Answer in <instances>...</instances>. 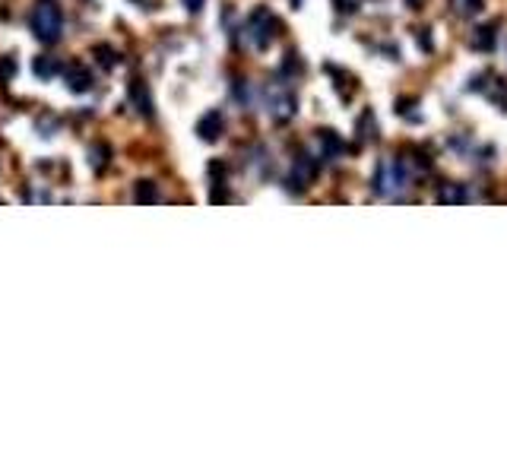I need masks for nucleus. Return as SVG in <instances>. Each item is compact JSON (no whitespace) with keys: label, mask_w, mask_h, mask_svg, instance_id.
I'll return each mask as SVG.
<instances>
[{"label":"nucleus","mask_w":507,"mask_h":475,"mask_svg":"<svg viewBox=\"0 0 507 475\" xmlns=\"http://www.w3.org/2000/svg\"><path fill=\"white\" fill-rule=\"evenodd\" d=\"M32 35L42 42V45H54L64 32V13H60L57 0H38L35 7H32Z\"/></svg>","instance_id":"nucleus-1"},{"label":"nucleus","mask_w":507,"mask_h":475,"mask_svg":"<svg viewBox=\"0 0 507 475\" xmlns=\"http://www.w3.org/2000/svg\"><path fill=\"white\" fill-rule=\"evenodd\" d=\"M64 80H67V86L73 92H89V86H92L89 70H82L80 64H70V67L64 70Z\"/></svg>","instance_id":"nucleus-4"},{"label":"nucleus","mask_w":507,"mask_h":475,"mask_svg":"<svg viewBox=\"0 0 507 475\" xmlns=\"http://www.w3.org/2000/svg\"><path fill=\"white\" fill-rule=\"evenodd\" d=\"M96 57H98V64H102V67H114V64H118V54H114L112 48H105V45L96 48Z\"/></svg>","instance_id":"nucleus-10"},{"label":"nucleus","mask_w":507,"mask_h":475,"mask_svg":"<svg viewBox=\"0 0 507 475\" xmlns=\"http://www.w3.org/2000/svg\"><path fill=\"white\" fill-rule=\"evenodd\" d=\"M336 10H343V13H355L358 0H336Z\"/></svg>","instance_id":"nucleus-12"},{"label":"nucleus","mask_w":507,"mask_h":475,"mask_svg":"<svg viewBox=\"0 0 507 475\" xmlns=\"http://www.w3.org/2000/svg\"><path fill=\"white\" fill-rule=\"evenodd\" d=\"M130 102L136 105V111L140 114H146V118L152 114V98H150V92H146V86H143L140 80L130 82Z\"/></svg>","instance_id":"nucleus-5"},{"label":"nucleus","mask_w":507,"mask_h":475,"mask_svg":"<svg viewBox=\"0 0 507 475\" xmlns=\"http://www.w3.org/2000/svg\"><path fill=\"white\" fill-rule=\"evenodd\" d=\"M276 29H279V23H276V16L269 13V10H254L251 13V19H247V32H251V38H254V45L257 48H267L273 38H276Z\"/></svg>","instance_id":"nucleus-2"},{"label":"nucleus","mask_w":507,"mask_h":475,"mask_svg":"<svg viewBox=\"0 0 507 475\" xmlns=\"http://www.w3.org/2000/svg\"><path fill=\"white\" fill-rule=\"evenodd\" d=\"M482 10V0H466V13H479Z\"/></svg>","instance_id":"nucleus-14"},{"label":"nucleus","mask_w":507,"mask_h":475,"mask_svg":"<svg viewBox=\"0 0 507 475\" xmlns=\"http://www.w3.org/2000/svg\"><path fill=\"white\" fill-rule=\"evenodd\" d=\"M136 200H140V203L159 200V193H156V187H152V181H140V184H136Z\"/></svg>","instance_id":"nucleus-9"},{"label":"nucleus","mask_w":507,"mask_h":475,"mask_svg":"<svg viewBox=\"0 0 507 475\" xmlns=\"http://www.w3.org/2000/svg\"><path fill=\"white\" fill-rule=\"evenodd\" d=\"M0 73H13V60H7V64H0Z\"/></svg>","instance_id":"nucleus-15"},{"label":"nucleus","mask_w":507,"mask_h":475,"mask_svg":"<svg viewBox=\"0 0 507 475\" xmlns=\"http://www.w3.org/2000/svg\"><path fill=\"white\" fill-rule=\"evenodd\" d=\"M222 130H225V120H222V114H219V111L203 114L200 124H197V134H200V140H206V143L219 140V136H222Z\"/></svg>","instance_id":"nucleus-3"},{"label":"nucleus","mask_w":507,"mask_h":475,"mask_svg":"<svg viewBox=\"0 0 507 475\" xmlns=\"http://www.w3.org/2000/svg\"><path fill=\"white\" fill-rule=\"evenodd\" d=\"M317 140H321L323 156H327V159H336L339 152H343V143H339V136H336L333 130H321V134H317Z\"/></svg>","instance_id":"nucleus-7"},{"label":"nucleus","mask_w":507,"mask_h":475,"mask_svg":"<svg viewBox=\"0 0 507 475\" xmlns=\"http://www.w3.org/2000/svg\"><path fill=\"white\" fill-rule=\"evenodd\" d=\"M203 3H206V0H184V7L190 10V13H200V10H203Z\"/></svg>","instance_id":"nucleus-13"},{"label":"nucleus","mask_w":507,"mask_h":475,"mask_svg":"<svg viewBox=\"0 0 507 475\" xmlns=\"http://www.w3.org/2000/svg\"><path fill=\"white\" fill-rule=\"evenodd\" d=\"M470 45L479 48V51H492L495 48V26H479V29L472 32Z\"/></svg>","instance_id":"nucleus-6"},{"label":"nucleus","mask_w":507,"mask_h":475,"mask_svg":"<svg viewBox=\"0 0 507 475\" xmlns=\"http://www.w3.org/2000/svg\"><path fill=\"white\" fill-rule=\"evenodd\" d=\"M438 200H441V203H463V200H466V193H463L460 187H444Z\"/></svg>","instance_id":"nucleus-11"},{"label":"nucleus","mask_w":507,"mask_h":475,"mask_svg":"<svg viewBox=\"0 0 507 475\" xmlns=\"http://www.w3.org/2000/svg\"><path fill=\"white\" fill-rule=\"evenodd\" d=\"M35 73H38V76H57V73H60L57 57H38V60H35Z\"/></svg>","instance_id":"nucleus-8"}]
</instances>
